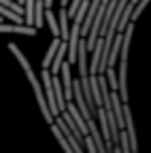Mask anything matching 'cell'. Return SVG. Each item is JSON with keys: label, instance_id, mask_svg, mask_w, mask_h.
I'll list each match as a JSON object with an SVG mask.
<instances>
[{"label": "cell", "instance_id": "obj_6", "mask_svg": "<svg viewBox=\"0 0 151 153\" xmlns=\"http://www.w3.org/2000/svg\"><path fill=\"white\" fill-rule=\"evenodd\" d=\"M51 132H53V136H55V138H58V143H60V147L64 149V153H74V151H72V147H70V143H68V140L64 138V134H62V132L58 130V126H55L53 121H51Z\"/></svg>", "mask_w": 151, "mask_h": 153}, {"label": "cell", "instance_id": "obj_2", "mask_svg": "<svg viewBox=\"0 0 151 153\" xmlns=\"http://www.w3.org/2000/svg\"><path fill=\"white\" fill-rule=\"evenodd\" d=\"M0 34H24V36H34L36 28L26 26V24H4L0 22Z\"/></svg>", "mask_w": 151, "mask_h": 153}, {"label": "cell", "instance_id": "obj_7", "mask_svg": "<svg viewBox=\"0 0 151 153\" xmlns=\"http://www.w3.org/2000/svg\"><path fill=\"white\" fill-rule=\"evenodd\" d=\"M60 41H62L60 36H53V41H51V45H49V49H47V55L43 57V68H49V64H51V60H53V55H55V49H58Z\"/></svg>", "mask_w": 151, "mask_h": 153}, {"label": "cell", "instance_id": "obj_8", "mask_svg": "<svg viewBox=\"0 0 151 153\" xmlns=\"http://www.w3.org/2000/svg\"><path fill=\"white\" fill-rule=\"evenodd\" d=\"M34 22V0H24V24L32 26Z\"/></svg>", "mask_w": 151, "mask_h": 153}, {"label": "cell", "instance_id": "obj_10", "mask_svg": "<svg viewBox=\"0 0 151 153\" xmlns=\"http://www.w3.org/2000/svg\"><path fill=\"white\" fill-rule=\"evenodd\" d=\"M106 76H109V83H111V89H115L117 91V72L113 70V66H106Z\"/></svg>", "mask_w": 151, "mask_h": 153}, {"label": "cell", "instance_id": "obj_5", "mask_svg": "<svg viewBox=\"0 0 151 153\" xmlns=\"http://www.w3.org/2000/svg\"><path fill=\"white\" fill-rule=\"evenodd\" d=\"M43 19L49 24L51 34H53V36H60V30H58V19H55V15H53V11H51V9H45V11H43Z\"/></svg>", "mask_w": 151, "mask_h": 153}, {"label": "cell", "instance_id": "obj_3", "mask_svg": "<svg viewBox=\"0 0 151 153\" xmlns=\"http://www.w3.org/2000/svg\"><path fill=\"white\" fill-rule=\"evenodd\" d=\"M51 85H53V96H55V104H58V113L66 108V98H64V89L58 79V74H51Z\"/></svg>", "mask_w": 151, "mask_h": 153}, {"label": "cell", "instance_id": "obj_4", "mask_svg": "<svg viewBox=\"0 0 151 153\" xmlns=\"http://www.w3.org/2000/svg\"><path fill=\"white\" fill-rule=\"evenodd\" d=\"M58 19H60V24H58V30H60V38L62 41H66L68 38V30H70V22H68V13H66V7H60V13H58Z\"/></svg>", "mask_w": 151, "mask_h": 153}, {"label": "cell", "instance_id": "obj_9", "mask_svg": "<svg viewBox=\"0 0 151 153\" xmlns=\"http://www.w3.org/2000/svg\"><path fill=\"white\" fill-rule=\"evenodd\" d=\"M83 149H85V153H98V149H96L89 134H83Z\"/></svg>", "mask_w": 151, "mask_h": 153}, {"label": "cell", "instance_id": "obj_1", "mask_svg": "<svg viewBox=\"0 0 151 153\" xmlns=\"http://www.w3.org/2000/svg\"><path fill=\"white\" fill-rule=\"evenodd\" d=\"M41 81H43V94H45V100H47V106H49V113L53 115H60L58 113V104H55V96H53V85H51V72L47 68H43L41 72Z\"/></svg>", "mask_w": 151, "mask_h": 153}]
</instances>
